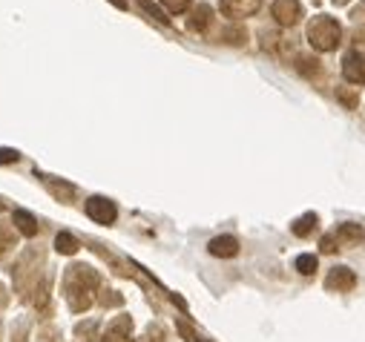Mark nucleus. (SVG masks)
I'll return each mask as SVG.
<instances>
[{
  "label": "nucleus",
  "mask_w": 365,
  "mask_h": 342,
  "mask_svg": "<svg viewBox=\"0 0 365 342\" xmlns=\"http://www.w3.org/2000/svg\"><path fill=\"white\" fill-rule=\"evenodd\" d=\"M6 305V291H4V285H0V308Z\"/></svg>",
  "instance_id": "c85d7f7f"
},
{
  "label": "nucleus",
  "mask_w": 365,
  "mask_h": 342,
  "mask_svg": "<svg viewBox=\"0 0 365 342\" xmlns=\"http://www.w3.org/2000/svg\"><path fill=\"white\" fill-rule=\"evenodd\" d=\"M317 227V213H305V216H299L297 222H294V233L297 236H311V230Z\"/></svg>",
  "instance_id": "dca6fc26"
},
{
  "label": "nucleus",
  "mask_w": 365,
  "mask_h": 342,
  "mask_svg": "<svg viewBox=\"0 0 365 342\" xmlns=\"http://www.w3.org/2000/svg\"><path fill=\"white\" fill-rule=\"evenodd\" d=\"M225 43H236V46H242L245 41H247V32L242 29V26H233V29H225Z\"/></svg>",
  "instance_id": "4be33fe9"
},
{
  "label": "nucleus",
  "mask_w": 365,
  "mask_h": 342,
  "mask_svg": "<svg viewBox=\"0 0 365 342\" xmlns=\"http://www.w3.org/2000/svg\"><path fill=\"white\" fill-rule=\"evenodd\" d=\"M161 4L167 6L170 15H181V12H187V6L193 4V0H161Z\"/></svg>",
  "instance_id": "b1692460"
},
{
  "label": "nucleus",
  "mask_w": 365,
  "mask_h": 342,
  "mask_svg": "<svg viewBox=\"0 0 365 342\" xmlns=\"http://www.w3.org/2000/svg\"><path fill=\"white\" fill-rule=\"evenodd\" d=\"M356 285V276L348 271V268H331V274L325 276V288L328 291H351Z\"/></svg>",
  "instance_id": "6e6552de"
},
{
  "label": "nucleus",
  "mask_w": 365,
  "mask_h": 342,
  "mask_svg": "<svg viewBox=\"0 0 365 342\" xmlns=\"http://www.w3.org/2000/svg\"><path fill=\"white\" fill-rule=\"evenodd\" d=\"M297 69H299L305 78H317V75L322 72V63H319L317 58H311V55H299V58H297Z\"/></svg>",
  "instance_id": "4468645a"
},
{
  "label": "nucleus",
  "mask_w": 365,
  "mask_h": 342,
  "mask_svg": "<svg viewBox=\"0 0 365 342\" xmlns=\"http://www.w3.org/2000/svg\"><path fill=\"white\" fill-rule=\"evenodd\" d=\"M138 6H141V9H144V12L150 15V18H155L158 24H164V26L170 24V18H167V15H164V12H161V9L155 6V4H150V0H141V4H138Z\"/></svg>",
  "instance_id": "5701e85b"
},
{
  "label": "nucleus",
  "mask_w": 365,
  "mask_h": 342,
  "mask_svg": "<svg viewBox=\"0 0 365 342\" xmlns=\"http://www.w3.org/2000/svg\"><path fill=\"white\" fill-rule=\"evenodd\" d=\"M101 342H133V319L127 314L115 316L110 325H107V333Z\"/></svg>",
  "instance_id": "423d86ee"
},
{
  "label": "nucleus",
  "mask_w": 365,
  "mask_h": 342,
  "mask_svg": "<svg viewBox=\"0 0 365 342\" xmlns=\"http://www.w3.org/2000/svg\"><path fill=\"white\" fill-rule=\"evenodd\" d=\"M178 331L185 333V339H187V342H207V339H202V336H199V333H196V331H193L187 322H178Z\"/></svg>",
  "instance_id": "393cba45"
},
{
  "label": "nucleus",
  "mask_w": 365,
  "mask_h": 342,
  "mask_svg": "<svg viewBox=\"0 0 365 342\" xmlns=\"http://www.w3.org/2000/svg\"><path fill=\"white\" fill-rule=\"evenodd\" d=\"M210 21H213V9H210L207 4H199V6L193 9V15H190L187 26H190L193 32H207V29H210Z\"/></svg>",
  "instance_id": "9d476101"
},
{
  "label": "nucleus",
  "mask_w": 365,
  "mask_h": 342,
  "mask_svg": "<svg viewBox=\"0 0 365 342\" xmlns=\"http://www.w3.org/2000/svg\"><path fill=\"white\" fill-rule=\"evenodd\" d=\"M12 222H15V230H21L26 239L38 236V222H35L32 213H26V210H15V213H12Z\"/></svg>",
  "instance_id": "9b49d317"
},
{
  "label": "nucleus",
  "mask_w": 365,
  "mask_h": 342,
  "mask_svg": "<svg viewBox=\"0 0 365 342\" xmlns=\"http://www.w3.org/2000/svg\"><path fill=\"white\" fill-rule=\"evenodd\" d=\"M0 210H4V202H0Z\"/></svg>",
  "instance_id": "2f4dec72"
},
{
  "label": "nucleus",
  "mask_w": 365,
  "mask_h": 342,
  "mask_svg": "<svg viewBox=\"0 0 365 342\" xmlns=\"http://www.w3.org/2000/svg\"><path fill=\"white\" fill-rule=\"evenodd\" d=\"M86 216L93 219V222H98V224H113L115 216H118V210H115V204L110 199L93 196V199H86Z\"/></svg>",
  "instance_id": "7ed1b4c3"
},
{
  "label": "nucleus",
  "mask_w": 365,
  "mask_h": 342,
  "mask_svg": "<svg viewBox=\"0 0 365 342\" xmlns=\"http://www.w3.org/2000/svg\"><path fill=\"white\" fill-rule=\"evenodd\" d=\"M270 15L279 26H294L302 15V6H299V0H273Z\"/></svg>",
  "instance_id": "20e7f679"
},
{
  "label": "nucleus",
  "mask_w": 365,
  "mask_h": 342,
  "mask_svg": "<svg viewBox=\"0 0 365 342\" xmlns=\"http://www.w3.org/2000/svg\"><path fill=\"white\" fill-rule=\"evenodd\" d=\"M336 101H339L345 110H356V104H359L356 93H354V90H345V87H336Z\"/></svg>",
  "instance_id": "a211bd4d"
},
{
  "label": "nucleus",
  "mask_w": 365,
  "mask_h": 342,
  "mask_svg": "<svg viewBox=\"0 0 365 342\" xmlns=\"http://www.w3.org/2000/svg\"><path fill=\"white\" fill-rule=\"evenodd\" d=\"M55 336H58L55 328H43V331L38 333V342H55Z\"/></svg>",
  "instance_id": "cd10ccee"
},
{
  "label": "nucleus",
  "mask_w": 365,
  "mask_h": 342,
  "mask_svg": "<svg viewBox=\"0 0 365 342\" xmlns=\"http://www.w3.org/2000/svg\"><path fill=\"white\" fill-rule=\"evenodd\" d=\"M207 250H210L213 256H219V259H233V256L239 253V242H236L233 236H216V239L207 244Z\"/></svg>",
  "instance_id": "1a4fd4ad"
},
{
  "label": "nucleus",
  "mask_w": 365,
  "mask_h": 342,
  "mask_svg": "<svg viewBox=\"0 0 365 342\" xmlns=\"http://www.w3.org/2000/svg\"><path fill=\"white\" fill-rule=\"evenodd\" d=\"M98 274L89 265H69L63 274V296L72 314H86L89 305L96 302V291H98Z\"/></svg>",
  "instance_id": "f257e3e1"
},
{
  "label": "nucleus",
  "mask_w": 365,
  "mask_h": 342,
  "mask_svg": "<svg viewBox=\"0 0 365 342\" xmlns=\"http://www.w3.org/2000/svg\"><path fill=\"white\" fill-rule=\"evenodd\" d=\"M12 247H15V230H12L9 224L0 222V259H4V256H6Z\"/></svg>",
  "instance_id": "f3484780"
},
{
  "label": "nucleus",
  "mask_w": 365,
  "mask_h": 342,
  "mask_svg": "<svg viewBox=\"0 0 365 342\" xmlns=\"http://www.w3.org/2000/svg\"><path fill=\"white\" fill-rule=\"evenodd\" d=\"M78 247H81V242H78L72 233L61 230V233L55 236V250H58V253H63V256H75V253H78Z\"/></svg>",
  "instance_id": "ddd939ff"
},
{
  "label": "nucleus",
  "mask_w": 365,
  "mask_h": 342,
  "mask_svg": "<svg viewBox=\"0 0 365 342\" xmlns=\"http://www.w3.org/2000/svg\"><path fill=\"white\" fill-rule=\"evenodd\" d=\"M308 41H311V46L317 52H334L339 46V41H342V29H339V24L334 18L319 15V18H314L308 24Z\"/></svg>",
  "instance_id": "f03ea898"
},
{
  "label": "nucleus",
  "mask_w": 365,
  "mask_h": 342,
  "mask_svg": "<svg viewBox=\"0 0 365 342\" xmlns=\"http://www.w3.org/2000/svg\"><path fill=\"white\" fill-rule=\"evenodd\" d=\"M334 4H336V6H345V4H348V0H334Z\"/></svg>",
  "instance_id": "7c9ffc66"
},
{
  "label": "nucleus",
  "mask_w": 365,
  "mask_h": 342,
  "mask_svg": "<svg viewBox=\"0 0 365 342\" xmlns=\"http://www.w3.org/2000/svg\"><path fill=\"white\" fill-rule=\"evenodd\" d=\"M98 302H101L104 308H118V305L124 302V296H121V294H115L113 288H101V294H98Z\"/></svg>",
  "instance_id": "6ab92c4d"
},
{
  "label": "nucleus",
  "mask_w": 365,
  "mask_h": 342,
  "mask_svg": "<svg viewBox=\"0 0 365 342\" xmlns=\"http://www.w3.org/2000/svg\"><path fill=\"white\" fill-rule=\"evenodd\" d=\"M319 250H322V253H334V250H339V247H336V236H325V239L319 242Z\"/></svg>",
  "instance_id": "a878e982"
},
{
  "label": "nucleus",
  "mask_w": 365,
  "mask_h": 342,
  "mask_svg": "<svg viewBox=\"0 0 365 342\" xmlns=\"http://www.w3.org/2000/svg\"><path fill=\"white\" fill-rule=\"evenodd\" d=\"M12 161H18L15 150H0V164H12Z\"/></svg>",
  "instance_id": "bb28decb"
},
{
  "label": "nucleus",
  "mask_w": 365,
  "mask_h": 342,
  "mask_svg": "<svg viewBox=\"0 0 365 342\" xmlns=\"http://www.w3.org/2000/svg\"><path fill=\"white\" fill-rule=\"evenodd\" d=\"M259 6H262V0H222V4H219L222 15H225V18H230V21L250 18V15H256V12H259Z\"/></svg>",
  "instance_id": "39448f33"
},
{
  "label": "nucleus",
  "mask_w": 365,
  "mask_h": 342,
  "mask_svg": "<svg viewBox=\"0 0 365 342\" xmlns=\"http://www.w3.org/2000/svg\"><path fill=\"white\" fill-rule=\"evenodd\" d=\"M110 4H113V6H118V9H127V4H124V0H110Z\"/></svg>",
  "instance_id": "c756f323"
},
{
  "label": "nucleus",
  "mask_w": 365,
  "mask_h": 342,
  "mask_svg": "<svg viewBox=\"0 0 365 342\" xmlns=\"http://www.w3.org/2000/svg\"><path fill=\"white\" fill-rule=\"evenodd\" d=\"M342 75L348 83H365V58L359 52H348L342 58Z\"/></svg>",
  "instance_id": "0eeeda50"
},
{
  "label": "nucleus",
  "mask_w": 365,
  "mask_h": 342,
  "mask_svg": "<svg viewBox=\"0 0 365 342\" xmlns=\"http://www.w3.org/2000/svg\"><path fill=\"white\" fill-rule=\"evenodd\" d=\"M46 187H49V193H55V196H58V202H72V196H75V187H72V185H66V182L46 179Z\"/></svg>",
  "instance_id": "2eb2a0df"
},
{
  "label": "nucleus",
  "mask_w": 365,
  "mask_h": 342,
  "mask_svg": "<svg viewBox=\"0 0 365 342\" xmlns=\"http://www.w3.org/2000/svg\"><path fill=\"white\" fill-rule=\"evenodd\" d=\"M334 236H336V242H342V244H348V247H351V244H356V242H362V239H365V230H362L359 224H342Z\"/></svg>",
  "instance_id": "f8f14e48"
},
{
  "label": "nucleus",
  "mask_w": 365,
  "mask_h": 342,
  "mask_svg": "<svg viewBox=\"0 0 365 342\" xmlns=\"http://www.w3.org/2000/svg\"><path fill=\"white\" fill-rule=\"evenodd\" d=\"M297 271H299V274H305V276L317 274V256H311V253H302L299 259H297Z\"/></svg>",
  "instance_id": "aec40b11"
},
{
  "label": "nucleus",
  "mask_w": 365,
  "mask_h": 342,
  "mask_svg": "<svg viewBox=\"0 0 365 342\" xmlns=\"http://www.w3.org/2000/svg\"><path fill=\"white\" fill-rule=\"evenodd\" d=\"M75 333H78L81 339H96V333H98V322H96V319H86V322H81V325L75 328Z\"/></svg>",
  "instance_id": "412c9836"
}]
</instances>
